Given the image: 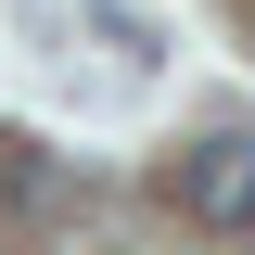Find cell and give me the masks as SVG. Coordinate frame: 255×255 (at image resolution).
I'll list each match as a JSON object with an SVG mask.
<instances>
[{
    "mask_svg": "<svg viewBox=\"0 0 255 255\" xmlns=\"http://www.w3.org/2000/svg\"><path fill=\"white\" fill-rule=\"evenodd\" d=\"M179 204L204 230H255V140H204V153L179 166Z\"/></svg>",
    "mask_w": 255,
    "mask_h": 255,
    "instance_id": "1",
    "label": "cell"
},
{
    "mask_svg": "<svg viewBox=\"0 0 255 255\" xmlns=\"http://www.w3.org/2000/svg\"><path fill=\"white\" fill-rule=\"evenodd\" d=\"M51 191H64V166L38 153V140H26V153H0V230H26V217H51Z\"/></svg>",
    "mask_w": 255,
    "mask_h": 255,
    "instance_id": "2",
    "label": "cell"
}]
</instances>
